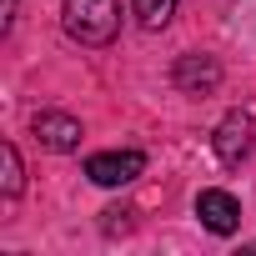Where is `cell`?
Returning a JSON list of instances; mask_svg holds the SVG:
<instances>
[{"label":"cell","instance_id":"6da1fadb","mask_svg":"<svg viewBox=\"0 0 256 256\" xmlns=\"http://www.w3.org/2000/svg\"><path fill=\"white\" fill-rule=\"evenodd\" d=\"M120 30V0H66V36L80 46H110Z\"/></svg>","mask_w":256,"mask_h":256},{"label":"cell","instance_id":"7a4b0ae2","mask_svg":"<svg viewBox=\"0 0 256 256\" xmlns=\"http://www.w3.org/2000/svg\"><path fill=\"white\" fill-rule=\"evenodd\" d=\"M141 171H146V156L141 151H100V156L86 161V176L96 186H131Z\"/></svg>","mask_w":256,"mask_h":256},{"label":"cell","instance_id":"3957f363","mask_svg":"<svg viewBox=\"0 0 256 256\" xmlns=\"http://www.w3.org/2000/svg\"><path fill=\"white\" fill-rule=\"evenodd\" d=\"M211 146H216V161H221V166H241V161H246V151H251V116H246V110L221 116Z\"/></svg>","mask_w":256,"mask_h":256},{"label":"cell","instance_id":"277c9868","mask_svg":"<svg viewBox=\"0 0 256 256\" xmlns=\"http://www.w3.org/2000/svg\"><path fill=\"white\" fill-rule=\"evenodd\" d=\"M30 131H36V141H40L46 151H56V156H66V151L80 146V120L66 116V110H40V116L30 120Z\"/></svg>","mask_w":256,"mask_h":256},{"label":"cell","instance_id":"5b68a950","mask_svg":"<svg viewBox=\"0 0 256 256\" xmlns=\"http://www.w3.org/2000/svg\"><path fill=\"white\" fill-rule=\"evenodd\" d=\"M196 216H201V226L216 231V236H231V231L241 226V206H236L231 191H201V196H196Z\"/></svg>","mask_w":256,"mask_h":256},{"label":"cell","instance_id":"8992f818","mask_svg":"<svg viewBox=\"0 0 256 256\" xmlns=\"http://www.w3.org/2000/svg\"><path fill=\"white\" fill-rule=\"evenodd\" d=\"M216 80H221V66L211 56H181L176 60V86L181 90H211Z\"/></svg>","mask_w":256,"mask_h":256},{"label":"cell","instance_id":"52a82bcc","mask_svg":"<svg viewBox=\"0 0 256 256\" xmlns=\"http://www.w3.org/2000/svg\"><path fill=\"white\" fill-rule=\"evenodd\" d=\"M136 6V20L146 26V30H161L171 16H176V0H131Z\"/></svg>","mask_w":256,"mask_h":256},{"label":"cell","instance_id":"ba28073f","mask_svg":"<svg viewBox=\"0 0 256 256\" xmlns=\"http://www.w3.org/2000/svg\"><path fill=\"white\" fill-rule=\"evenodd\" d=\"M0 171H6V196H20V156L10 141L0 146Z\"/></svg>","mask_w":256,"mask_h":256}]
</instances>
